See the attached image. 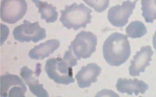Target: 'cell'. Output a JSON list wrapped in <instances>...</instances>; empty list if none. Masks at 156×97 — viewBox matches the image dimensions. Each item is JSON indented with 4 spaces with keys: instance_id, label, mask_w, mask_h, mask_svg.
Returning <instances> with one entry per match:
<instances>
[{
    "instance_id": "7c38bea8",
    "label": "cell",
    "mask_w": 156,
    "mask_h": 97,
    "mask_svg": "<svg viewBox=\"0 0 156 97\" xmlns=\"http://www.w3.org/2000/svg\"><path fill=\"white\" fill-rule=\"evenodd\" d=\"M20 75L23 80L29 87L30 92L34 96L38 97H48L49 94L47 90L44 88L42 84L39 83V80L34 77V72L29 69L27 66H24L21 69Z\"/></svg>"
},
{
    "instance_id": "8fae6325",
    "label": "cell",
    "mask_w": 156,
    "mask_h": 97,
    "mask_svg": "<svg viewBox=\"0 0 156 97\" xmlns=\"http://www.w3.org/2000/svg\"><path fill=\"white\" fill-rule=\"evenodd\" d=\"M117 90L121 93H127L128 95L134 94L138 96L140 93L144 94L149 89V85L143 80L138 79L129 80L120 78L117 82Z\"/></svg>"
},
{
    "instance_id": "5b68a950",
    "label": "cell",
    "mask_w": 156,
    "mask_h": 97,
    "mask_svg": "<svg viewBox=\"0 0 156 97\" xmlns=\"http://www.w3.org/2000/svg\"><path fill=\"white\" fill-rule=\"evenodd\" d=\"M13 36L16 41L19 42L37 43L47 37L46 29L40 26L38 21L31 23L27 20H24L23 24L17 26L13 31Z\"/></svg>"
},
{
    "instance_id": "4fadbf2b",
    "label": "cell",
    "mask_w": 156,
    "mask_h": 97,
    "mask_svg": "<svg viewBox=\"0 0 156 97\" xmlns=\"http://www.w3.org/2000/svg\"><path fill=\"white\" fill-rule=\"evenodd\" d=\"M60 45L59 40L51 39L42 43L37 46H35L34 48L29 51L28 56L30 59L33 60H43L47 58L57 50Z\"/></svg>"
},
{
    "instance_id": "6da1fadb",
    "label": "cell",
    "mask_w": 156,
    "mask_h": 97,
    "mask_svg": "<svg viewBox=\"0 0 156 97\" xmlns=\"http://www.w3.org/2000/svg\"><path fill=\"white\" fill-rule=\"evenodd\" d=\"M78 59L70 48L61 58H50L45 65V71L50 79L55 83L62 85H69L75 82L73 67L77 65Z\"/></svg>"
},
{
    "instance_id": "2e32d148",
    "label": "cell",
    "mask_w": 156,
    "mask_h": 97,
    "mask_svg": "<svg viewBox=\"0 0 156 97\" xmlns=\"http://www.w3.org/2000/svg\"><path fill=\"white\" fill-rule=\"evenodd\" d=\"M126 33L128 38H140L146 35L147 28L142 21H132L126 28Z\"/></svg>"
},
{
    "instance_id": "5bb4252c",
    "label": "cell",
    "mask_w": 156,
    "mask_h": 97,
    "mask_svg": "<svg viewBox=\"0 0 156 97\" xmlns=\"http://www.w3.org/2000/svg\"><path fill=\"white\" fill-rule=\"evenodd\" d=\"M35 6L38 8V12L41 14V19L45 20L47 23H53L57 20L58 12L56 7L47 2L40 0H32Z\"/></svg>"
},
{
    "instance_id": "ba28073f",
    "label": "cell",
    "mask_w": 156,
    "mask_h": 97,
    "mask_svg": "<svg viewBox=\"0 0 156 97\" xmlns=\"http://www.w3.org/2000/svg\"><path fill=\"white\" fill-rule=\"evenodd\" d=\"M2 97H24L27 87L22 79L15 74L6 73L1 76Z\"/></svg>"
},
{
    "instance_id": "7a4b0ae2",
    "label": "cell",
    "mask_w": 156,
    "mask_h": 97,
    "mask_svg": "<svg viewBox=\"0 0 156 97\" xmlns=\"http://www.w3.org/2000/svg\"><path fill=\"white\" fill-rule=\"evenodd\" d=\"M131 49L127 35L115 32L105 40L103 44V56L112 67H119L127 61Z\"/></svg>"
},
{
    "instance_id": "3957f363",
    "label": "cell",
    "mask_w": 156,
    "mask_h": 97,
    "mask_svg": "<svg viewBox=\"0 0 156 97\" xmlns=\"http://www.w3.org/2000/svg\"><path fill=\"white\" fill-rule=\"evenodd\" d=\"M91 9L83 3L78 5L74 2L61 11L60 22L67 29L77 31L81 28H85L91 23Z\"/></svg>"
},
{
    "instance_id": "9c48e42d",
    "label": "cell",
    "mask_w": 156,
    "mask_h": 97,
    "mask_svg": "<svg viewBox=\"0 0 156 97\" xmlns=\"http://www.w3.org/2000/svg\"><path fill=\"white\" fill-rule=\"evenodd\" d=\"M154 52L151 46H143L140 50L136 52L133 59L131 61L130 67L129 68V75L132 76H138L143 73L146 68L149 67Z\"/></svg>"
},
{
    "instance_id": "8992f818",
    "label": "cell",
    "mask_w": 156,
    "mask_h": 97,
    "mask_svg": "<svg viewBox=\"0 0 156 97\" xmlns=\"http://www.w3.org/2000/svg\"><path fill=\"white\" fill-rule=\"evenodd\" d=\"M27 4L25 0H2L0 16L2 21L8 24H15L25 15Z\"/></svg>"
},
{
    "instance_id": "9a60e30c",
    "label": "cell",
    "mask_w": 156,
    "mask_h": 97,
    "mask_svg": "<svg viewBox=\"0 0 156 97\" xmlns=\"http://www.w3.org/2000/svg\"><path fill=\"white\" fill-rule=\"evenodd\" d=\"M143 16L147 23H153L156 20V0H142Z\"/></svg>"
},
{
    "instance_id": "e0dca14e",
    "label": "cell",
    "mask_w": 156,
    "mask_h": 97,
    "mask_svg": "<svg viewBox=\"0 0 156 97\" xmlns=\"http://www.w3.org/2000/svg\"><path fill=\"white\" fill-rule=\"evenodd\" d=\"M88 6L94 9L97 12H102L109 6L110 0H83Z\"/></svg>"
},
{
    "instance_id": "277c9868",
    "label": "cell",
    "mask_w": 156,
    "mask_h": 97,
    "mask_svg": "<svg viewBox=\"0 0 156 97\" xmlns=\"http://www.w3.org/2000/svg\"><path fill=\"white\" fill-rule=\"evenodd\" d=\"M97 44L98 38L94 34L91 32L82 31L72 41L69 48L71 49L79 61L89 58L95 52Z\"/></svg>"
},
{
    "instance_id": "52a82bcc",
    "label": "cell",
    "mask_w": 156,
    "mask_h": 97,
    "mask_svg": "<svg viewBox=\"0 0 156 97\" xmlns=\"http://www.w3.org/2000/svg\"><path fill=\"white\" fill-rule=\"evenodd\" d=\"M138 0L131 2L126 0L122 3L121 6H113L108 11V19L113 26L117 28H123L129 21V17L133 12Z\"/></svg>"
},
{
    "instance_id": "ac0fdd59",
    "label": "cell",
    "mask_w": 156,
    "mask_h": 97,
    "mask_svg": "<svg viewBox=\"0 0 156 97\" xmlns=\"http://www.w3.org/2000/svg\"><path fill=\"white\" fill-rule=\"evenodd\" d=\"M152 43H153L154 48H155L156 50V32H155V34H154L153 38H152Z\"/></svg>"
},
{
    "instance_id": "30bf717a",
    "label": "cell",
    "mask_w": 156,
    "mask_h": 97,
    "mask_svg": "<svg viewBox=\"0 0 156 97\" xmlns=\"http://www.w3.org/2000/svg\"><path fill=\"white\" fill-rule=\"evenodd\" d=\"M101 68L94 63L82 67L76 75L79 88H88L91 87V84L97 82L98 76L101 74Z\"/></svg>"
}]
</instances>
